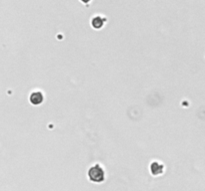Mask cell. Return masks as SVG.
Instances as JSON below:
<instances>
[{"label":"cell","instance_id":"6da1fadb","mask_svg":"<svg viewBox=\"0 0 205 191\" xmlns=\"http://www.w3.org/2000/svg\"><path fill=\"white\" fill-rule=\"evenodd\" d=\"M89 178L90 180L94 181V182H101L104 179V171L100 166L95 165L92 166L91 168L89 169Z\"/></svg>","mask_w":205,"mask_h":191},{"label":"cell","instance_id":"7a4b0ae2","mask_svg":"<svg viewBox=\"0 0 205 191\" xmlns=\"http://www.w3.org/2000/svg\"><path fill=\"white\" fill-rule=\"evenodd\" d=\"M42 100H43V97H42V95H41L40 93H38V92L33 93V94L31 95V97H30V101H31L33 104H40V103L42 102Z\"/></svg>","mask_w":205,"mask_h":191},{"label":"cell","instance_id":"3957f363","mask_svg":"<svg viewBox=\"0 0 205 191\" xmlns=\"http://www.w3.org/2000/svg\"><path fill=\"white\" fill-rule=\"evenodd\" d=\"M92 25H93V27H95V28H100V27H102V25H103V21H102V19H101V18H99V17L94 18V19H93V21H92Z\"/></svg>","mask_w":205,"mask_h":191},{"label":"cell","instance_id":"277c9868","mask_svg":"<svg viewBox=\"0 0 205 191\" xmlns=\"http://www.w3.org/2000/svg\"><path fill=\"white\" fill-rule=\"evenodd\" d=\"M82 1H83V2H88L89 0H82Z\"/></svg>","mask_w":205,"mask_h":191}]
</instances>
